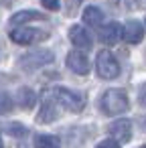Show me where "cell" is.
<instances>
[{
	"mask_svg": "<svg viewBox=\"0 0 146 148\" xmlns=\"http://www.w3.org/2000/svg\"><path fill=\"white\" fill-rule=\"evenodd\" d=\"M99 108L106 116H118L130 108V101L124 89H108L99 99Z\"/></svg>",
	"mask_w": 146,
	"mask_h": 148,
	"instance_id": "1",
	"label": "cell"
},
{
	"mask_svg": "<svg viewBox=\"0 0 146 148\" xmlns=\"http://www.w3.org/2000/svg\"><path fill=\"white\" fill-rule=\"evenodd\" d=\"M49 95H51L61 108H65V110H69V112H81V110L85 108V103H87V97H85L83 93L73 91V89H67V87H55V89H51Z\"/></svg>",
	"mask_w": 146,
	"mask_h": 148,
	"instance_id": "2",
	"label": "cell"
},
{
	"mask_svg": "<svg viewBox=\"0 0 146 148\" xmlns=\"http://www.w3.org/2000/svg\"><path fill=\"white\" fill-rule=\"evenodd\" d=\"M95 71H97V75H99L101 79H116V77L120 75V63H118V59H116L108 49H104V51L97 53Z\"/></svg>",
	"mask_w": 146,
	"mask_h": 148,
	"instance_id": "3",
	"label": "cell"
},
{
	"mask_svg": "<svg viewBox=\"0 0 146 148\" xmlns=\"http://www.w3.org/2000/svg\"><path fill=\"white\" fill-rule=\"evenodd\" d=\"M53 59H55V55H53L49 49H37V51H31V53L23 55L21 61H19V65H21L25 71L31 73V71H37L39 67L49 65Z\"/></svg>",
	"mask_w": 146,
	"mask_h": 148,
	"instance_id": "4",
	"label": "cell"
},
{
	"mask_svg": "<svg viewBox=\"0 0 146 148\" xmlns=\"http://www.w3.org/2000/svg\"><path fill=\"white\" fill-rule=\"evenodd\" d=\"M49 35L45 31H37V29H12L10 31V39L19 45H31V43L43 41Z\"/></svg>",
	"mask_w": 146,
	"mask_h": 148,
	"instance_id": "5",
	"label": "cell"
},
{
	"mask_svg": "<svg viewBox=\"0 0 146 148\" xmlns=\"http://www.w3.org/2000/svg\"><path fill=\"white\" fill-rule=\"evenodd\" d=\"M108 132H110L112 140L122 144V142H128L132 138V124H130V120H116L114 124L108 126Z\"/></svg>",
	"mask_w": 146,
	"mask_h": 148,
	"instance_id": "6",
	"label": "cell"
},
{
	"mask_svg": "<svg viewBox=\"0 0 146 148\" xmlns=\"http://www.w3.org/2000/svg\"><path fill=\"white\" fill-rule=\"evenodd\" d=\"M67 67H69L73 73H77V75H87V73H89V59H87V55L81 53L79 49H77V51H71V53L67 55Z\"/></svg>",
	"mask_w": 146,
	"mask_h": 148,
	"instance_id": "7",
	"label": "cell"
},
{
	"mask_svg": "<svg viewBox=\"0 0 146 148\" xmlns=\"http://www.w3.org/2000/svg\"><path fill=\"white\" fill-rule=\"evenodd\" d=\"M122 39L130 45H138L142 39H144V27L140 21H128L124 25V31H122Z\"/></svg>",
	"mask_w": 146,
	"mask_h": 148,
	"instance_id": "8",
	"label": "cell"
},
{
	"mask_svg": "<svg viewBox=\"0 0 146 148\" xmlns=\"http://www.w3.org/2000/svg\"><path fill=\"white\" fill-rule=\"evenodd\" d=\"M122 31H124V27L120 23H108L106 27L99 29V39L106 45H116L122 39Z\"/></svg>",
	"mask_w": 146,
	"mask_h": 148,
	"instance_id": "9",
	"label": "cell"
},
{
	"mask_svg": "<svg viewBox=\"0 0 146 148\" xmlns=\"http://www.w3.org/2000/svg\"><path fill=\"white\" fill-rule=\"evenodd\" d=\"M69 39H71V43L81 51H89L91 49V37L87 35V31L85 29H81L79 25H73L71 29H69Z\"/></svg>",
	"mask_w": 146,
	"mask_h": 148,
	"instance_id": "10",
	"label": "cell"
},
{
	"mask_svg": "<svg viewBox=\"0 0 146 148\" xmlns=\"http://www.w3.org/2000/svg\"><path fill=\"white\" fill-rule=\"evenodd\" d=\"M59 112H57V101L47 93L45 99H43V106H41V114H39V122H53L57 120Z\"/></svg>",
	"mask_w": 146,
	"mask_h": 148,
	"instance_id": "11",
	"label": "cell"
},
{
	"mask_svg": "<svg viewBox=\"0 0 146 148\" xmlns=\"http://www.w3.org/2000/svg\"><path fill=\"white\" fill-rule=\"evenodd\" d=\"M29 21H45V14H41L37 10H21V12H16V14L10 16L8 25L10 27H19L23 23H29Z\"/></svg>",
	"mask_w": 146,
	"mask_h": 148,
	"instance_id": "12",
	"label": "cell"
},
{
	"mask_svg": "<svg viewBox=\"0 0 146 148\" xmlns=\"http://www.w3.org/2000/svg\"><path fill=\"white\" fill-rule=\"evenodd\" d=\"M37 103V95L31 87H21L16 91V106H21L23 110H33Z\"/></svg>",
	"mask_w": 146,
	"mask_h": 148,
	"instance_id": "13",
	"label": "cell"
},
{
	"mask_svg": "<svg viewBox=\"0 0 146 148\" xmlns=\"http://www.w3.org/2000/svg\"><path fill=\"white\" fill-rule=\"evenodd\" d=\"M83 23L87 25V27H99L101 23H104V12L97 8V6H87L85 10H83Z\"/></svg>",
	"mask_w": 146,
	"mask_h": 148,
	"instance_id": "14",
	"label": "cell"
},
{
	"mask_svg": "<svg viewBox=\"0 0 146 148\" xmlns=\"http://www.w3.org/2000/svg\"><path fill=\"white\" fill-rule=\"evenodd\" d=\"M35 148H61V140L53 134H39L35 138Z\"/></svg>",
	"mask_w": 146,
	"mask_h": 148,
	"instance_id": "15",
	"label": "cell"
},
{
	"mask_svg": "<svg viewBox=\"0 0 146 148\" xmlns=\"http://www.w3.org/2000/svg\"><path fill=\"white\" fill-rule=\"evenodd\" d=\"M12 106H14V101L8 93H0V114H8L12 110Z\"/></svg>",
	"mask_w": 146,
	"mask_h": 148,
	"instance_id": "16",
	"label": "cell"
},
{
	"mask_svg": "<svg viewBox=\"0 0 146 148\" xmlns=\"http://www.w3.org/2000/svg\"><path fill=\"white\" fill-rule=\"evenodd\" d=\"M6 130H8V134L10 136H27V128L23 126V124H16V122H12V124H8L6 126Z\"/></svg>",
	"mask_w": 146,
	"mask_h": 148,
	"instance_id": "17",
	"label": "cell"
},
{
	"mask_svg": "<svg viewBox=\"0 0 146 148\" xmlns=\"http://www.w3.org/2000/svg\"><path fill=\"white\" fill-rule=\"evenodd\" d=\"M97 148H120V144H118L116 140L108 138V140H101V142L97 144Z\"/></svg>",
	"mask_w": 146,
	"mask_h": 148,
	"instance_id": "18",
	"label": "cell"
},
{
	"mask_svg": "<svg viewBox=\"0 0 146 148\" xmlns=\"http://www.w3.org/2000/svg\"><path fill=\"white\" fill-rule=\"evenodd\" d=\"M41 4L49 10H57L59 8V0H41Z\"/></svg>",
	"mask_w": 146,
	"mask_h": 148,
	"instance_id": "19",
	"label": "cell"
},
{
	"mask_svg": "<svg viewBox=\"0 0 146 148\" xmlns=\"http://www.w3.org/2000/svg\"><path fill=\"white\" fill-rule=\"evenodd\" d=\"M140 103H142V106L146 108V83H144V85L140 87Z\"/></svg>",
	"mask_w": 146,
	"mask_h": 148,
	"instance_id": "20",
	"label": "cell"
},
{
	"mask_svg": "<svg viewBox=\"0 0 146 148\" xmlns=\"http://www.w3.org/2000/svg\"><path fill=\"white\" fill-rule=\"evenodd\" d=\"M120 4H122L124 8H134V6H136V0H120Z\"/></svg>",
	"mask_w": 146,
	"mask_h": 148,
	"instance_id": "21",
	"label": "cell"
},
{
	"mask_svg": "<svg viewBox=\"0 0 146 148\" xmlns=\"http://www.w3.org/2000/svg\"><path fill=\"white\" fill-rule=\"evenodd\" d=\"M0 148H4V146H2V140H0Z\"/></svg>",
	"mask_w": 146,
	"mask_h": 148,
	"instance_id": "22",
	"label": "cell"
},
{
	"mask_svg": "<svg viewBox=\"0 0 146 148\" xmlns=\"http://www.w3.org/2000/svg\"><path fill=\"white\" fill-rule=\"evenodd\" d=\"M142 148H146V146H142Z\"/></svg>",
	"mask_w": 146,
	"mask_h": 148,
	"instance_id": "23",
	"label": "cell"
}]
</instances>
